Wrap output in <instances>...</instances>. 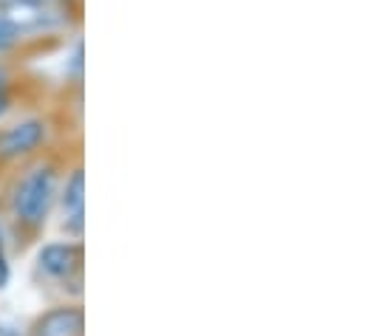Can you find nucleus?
Instances as JSON below:
<instances>
[{"label": "nucleus", "mask_w": 365, "mask_h": 336, "mask_svg": "<svg viewBox=\"0 0 365 336\" xmlns=\"http://www.w3.org/2000/svg\"><path fill=\"white\" fill-rule=\"evenodd\" d=\"M51 195H54V175L48 169H34L17 189V212L23 221L29 224H37L43 221V215L48 212L51 206Z\"/></svg>", "instance_id": "1"}, {"label": "nucleus", "mask_w": 365, "mask_h": 336, "mask_svg": "<svg viewBox=\"0 0 365 336\" xmlns=\"http://www.w3.org/2000/svg\"><path fill=\"white\" fill-rule=\"evenodd\" d=\"M83 325H86L83 311H77V308H57V311L46 314L37 322V328H34L31 336H83Z\"/></svg>", "instance_id": "2"}, {"label": "nucleus", "mask_w": 365, "mask_h": 336, "mask_svg": "<svg viewBox=\"0 0 365 336\" xmlns=\"http://www.w3.org/2000/svg\"><path fill=\"white\" fill-rule=\"evenodd\" d=\"M40 142H43V125L31 119V122H23V125L11 127L0 139V150H3V156H20V153L34 150Z\"/></svg>", "instance_id": "3"}, {"label": "nucleus", "mask_w": 365, "mask_h": 336, "mask_svg": "<svg viewBox=\"0 0 365 336\" xmlns=\"http://www.w3.org/2000/svg\"><path fill=\"white\" fill-rule=\"evenodd\" d=\"M77 249L74 246H66V243H54V246H46L40 252V266L46 274L51 277H66L74 266H77Z\"/></svg>", "instance_id": "4"}, {"label": "nucleus", "mask_w": 365, "mask_h": 336, "mask_svg": "<svg viewBox=\"0 0 365 336\" xmlns=\"http://www.w3.org/2000/svg\"><path fill=\"white\" fill-rule=\"evenodd\" d=\"M63 206H66V215H68L71 229H80L83 226V215H86V178H83L80 169L71 175L68 187H66Z\"/></svg>", "instance_id": "5"}, {"label": "nucleus", "mask_w": 365, "mask_h": 336, "mask_svg": "<svg viewBox=\"0 0 365 336\" xmlns=\"http://www.w3.org/2000/svg\"><path fill=\"white\" fill-rule=\"evenodd\" d=\"M0 9H3V17L17 28H23V26H34V23H40L43 20V9H40V3L37 0H3L0 3Z\"/></svg>", "instance_id": "6"}, {"label": "nucleus", "mask_w": 365, "mask_h": 336, "mask_svg": "<svg viewBox=\"0 0 365 336\" xmlns=\"http://www.w3.org/2000/svg\"><path fill=\"white\" fill-rule=\"evenodd\" d=\"M14 34H17V28H14L3 14H0V48H3V46H9V43L14 40Z\"/></svg>", "instance_id": "7"}, {"label": "nucleus", "mask_w": 365, "mask_h": 336, "mask_svg": "<svg viewBox=\"0 0 365 336\" xmlns=\"http://www.w3.org/2000/svg\"><path fill=\"white\" fill-rule=\"evenodd\" d=\"M3 113H6V96L0 93V116H3Z\"/></svg>", "instance_id": "8"}, {"label": "nucleus", "mask_w": 365, "mask_h": 336, "mask_svg": "<svg viewBox=\"0 0 365 336\" xmlns=\"http://www.w3.org/2000/svg\"><path fill=\"white\" fill-rule=\"evenodd\" d=\"M0 88H3V74H0Z\"/></svg>", "instance_id": "9"}]
</instances>
